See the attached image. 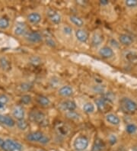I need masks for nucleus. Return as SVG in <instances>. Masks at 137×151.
Here are the masks:
<instances>
[{
	"label": "nucleus",
	"instance_id": "obj_31",
	"mask_svg": "<svg viewBox=\"0 0 137 151\" xmlns=\"http://www.w3.org/2000/svg\"><path fill=\"white\" fill-rule=\"evenodd\" d=\"M16 125L18 129L21 131H25L28 127V123L24 119L19 120V121H17Z\"/></svg>",
	"mask_w": 137,
	"mask_h": 151
},
{
	"label": "nucleus",
	"instance_id": "obj_38",
	"mask_svg": "<svg viewBox=\"0 0 137 151\" xmlns=\"http://www.w3.org/2000/svg\"><path fill=\"white\" fill-rule=\"evenodd\" d=\"M21 87H22L23 90H29L30 88H32V86L30 84H28V83H24V84H22V86Z\"/></svg>",
	"mask_w": 137,
	"mask_h": 151
},
{
	"label": "nucleus",
	"instance_id": "obj_10",
	"mask_svg": "<svg viewBox=\"0 0 137 151\" xmlns=\"http://www.w3.org/2000/svg\"><path fill=\"white\" fill-rule=\"evenodd\" d=\"M119 43L123 46L130 47L134 43V38L128 34H121L119 36Z\"/></svg>",
	"mask_w": 137,
	"mask_h": 151
},
{
	"label": "nucleus",
	"instance_id": "obj_32",
	"mask_svg": "<svg viewBox=\"0 0 137 151\" xmlns=\"http://www.w3.org/2000/svg\"><path fill=\"white\" fill-rule=\"evenodd\" d=\"M126 131L130 134H134L137 132V126L133 123L128 124L126 127Z\"/></svg>",
	"mask_w": 137,
	"mask_h": 151
},
{
	"label": "nucleus",
	"instance_id": "obj_14",
	"mask_svg": "<svg viewBox=\"0 0 137 151\" xmlns=\"http://www.w3.org/2000/svg\"><path fill=\"white\" fill-rule=\"evenodd\" d=\"M0 124L9 127H13L16 124V122L11 117L0 114Z\"/></svg>",
	"mask_w": 137,
	"mask_h": 151
},
{
	"label": "nucleus",
	"instance_id": "obj_29",
	"mask_svg": "<svg viewBox=\"0 0 137 151\" xmlns=\"http://www.w3.org/2000/svg\"><path fill=\"white\" fill-rule=\"evenodd\" d=\"M9 101V99L7 96H6V95H1L0 96V111L3 110L6 107Z\"/></svg>",
	"mask_w": 137,
	"mask_h": 151
},
{
	"label": "nucleus",
	"instance_id": "obj_11",
	"mask_svg": "<svg viewBox=\"0 0 137 151\" xmlns=\"http://www.w3.org/2000/svg\"><path fill=\"white\" fill-rule=\"evenodd\" d=\"M75 37L79 42L83 43V44H85V43L88 42V39H89V35L85 30L82 29V28H79L77 29L75 32Z\"/></svg>",
	"mask_w": 137,
	"mask_h": 151
},
{
	"label": "nucleus",
	"instance_id": "obj_21",
	"mask_svg": "<svg viewBox=\"0 0 137 151\" xmlns=\"http://www.w3.org/2000/svg\"><path fill=\"white\" fill-rule=\"evenodd\" d=\"M70 21L73 24L78 28H82L84 25V21L82 20V18L76 15H72L70 16Z\"/></svg>",
	"mask_w": 137,
	"mask_h": 151
},
{
	"label": "nucleus",
	"instance_id": "obj_16",
	"mask_svg": "<svg viewBox=\"0 0 137 151\" xmlns=\"http://www.w3.org/2000/svg\"><path fill=\"white\" fill-rule=\"evenodd\" d=\"M73 88L70 86H63L60 87L58 90V94L64 98L70 97L73 95Z\"/></svg>",
	"mask_w": 137,
	"mask_h": 151
},
{
	"label": "nucleus",
	"instance_id": "obj_27",
	"mask_svg": "<svg viewBox=\"0 0 137 151\" xmlns=\"http://www.w3.org/2000/svg\"><path fill=\"white\" fill-rule=\"evenodd\" d=\"M0 66L4 70H9L11 69V64L10 62L6 57H1L0 58Z\"/></svg>",
	"mask_w": 137,
	"mask_h": 151
},
{
	"label": "nucleus",
	"instance_id": "obj_39",
	"mask_svg": "<svg viewBox=\"0 0 137 151\" xmlns=\"http://www.w3.org/2000/svg\"><path fill=\"white\" fill-rule=\"evenodd\" d=\"M110 144H116V142H117V137H116L114 135H111V136L110 137Z\"/></svg>",
	"mask_w": 137,
	"mask_h": 151
},
{
	"label": "nucleus",
	"instance_id": "obj_6",
	"mask_svg": "<svg viewBox=\"0 0 137 151\" xmlns=\"http://www.w3.org/2000/svg\"><path fill=\"white\" fill-rule=\"evenodd\" d=\"M76 103L73 100L71 99H66L62 101L61 103L59 105V108L62 111H75L76 109Z\"/></svg>",
	"mask_w": 137,
	"mask_h": 151
},
{
	"label": "nucleus",
	"instance_id": "obj_36",
	"mask_svg": "<svg viewBox=\"0 0 137 151\" xmlns=\"http://www.w3.org/2000/svg\"><path fill=\"white\" fill-rule=\"evenodd\" d=\"M104 89H105L104 86L101 85H96L93 86V91L97 93H103L104 92Z\"/></svg>",
	"mask_w": 137,
	"mask_h": 151
},
{
	"label": "nucleus",
	"instance_id": "obj_2",
	"mask_svg": "<svg viewBox=\"0 0 137 151\" xmlns=\"http://www.w3.org/2000/svg\"><path fill=\"white\" fill-rule=\"evenodd\" d=\"M29 118L31 122L41 127H46L48 125L49 121L45 114L40 111H32L29 114Z\"/></svg>",
	"mask_w": 137,
	"mask_h": 151
},
{
	"label": "nucleus",
	"instance_id": "obj_24",
	"mask_svg": "<svg viewBox=\"0 0 137 151\" xmlns=\"http://www.w3.org/2000/svg\"><path fill=\"white\" fill-rule=\"evenodd\" d=\"M37 101L40 105L43 107H47L50 105V100L48 97L45 96H39L37 98Z\"/></svg>",
	"mask_w": 137,
	"mask_h": 151
},
{
	"label": "nucleus",
	"instance_id": "obj_1",
	"mask_svg": "<svg viewBox=\"0 0 137 151\" xmlns=\"http://www.w3.org/2000/svg\"><path fill=\"white\" fill-rule=\"evenodd\" d=\"M120 106L124 112L128 113V114H133L137 111L136 101L130 98L126 97V96L121 99Z\"/></svg>",
	"mask_w": 137,
	"mask_h": 151
},
{
	"label": "nucleus",
	"instance_id": "obj_5",
	"mask_svg": "<svg viewBox=\"0 0 137 151\" xmlns=\"http://www.w3.org/2000/svg\"><path fill=\"white\" fill-rule=\"evenodd\" d=\"M89 144V140L88 137L85 136H79L77 137L73 143V147L76 151H84L87 149Z\"/></svg>",
	"mask_w": 137,
	"mask_h": 151
},
{
	"label": "nucleus",
	"instance_id": "obj_15",
	"mask_svg": "<svg viewBox=\"0 0 137 151\" xmlns=\"http://www.w3.org/2000/svg\"><path fill=\"white\" fill-rule=\"evenodd\" d=\"M12 115L18 121H19V120H23L24 118V115H25L24 109L21 105H16L12 109Z\"/></svg>",
	"mask_w": 137,
	"mask_h": 151
},
{
	"label": "nucleus",
	"instance_id": "obj_37",
	"mask_svg": "<svg viewBox=\"0 0 137 151\" xmlns=\"http://www.w3.org/2000/svg\"><path fill=\"white\" fill-rule=\"evenodd\" d=\"M62 32H63V33L65 34V35H70L72 33V28L69 25H65L63 28H62Z\"/></svg>",
	"mask_w": 137,
	"mask_h": 151
},
{
	"label": "nucleus",
	"instance_id": "obj_33",
	"mask_svg": "<svg viewBox=\"0 0 137 151\" xmlns=\"http://www.w3.org/2000/svg\"><path fill=\"white\" fill-rule=\"evenodd\" d=\"M103 99L108 101L109 103L112 104L113 102V101L115 100V96L113 94V92H108L105 94H104V96H102Z\"/></svg>",
	"mask_w": 137,
	"mask_h": 151
},
{
	"label": "nucleus",
	"instance_id": "obj_22",
	"mask_svg": "<svg viewBox=\"0 0 137 151\" xmlns=\"http://www.w3.org/2000/svg\"><path fill=\"white\" fill-rule=\"evenodd\" d=\"M56 130H57V133L59 134H60L61 136H66L68 134V133L70 131V128L67 125L64 124H59L56 127Z\"/></svg>",
	"mask_w": 137,
	"mask_h": 151
},
{
	"label": "nucleus",
	"instance_id": "obj_41",
	"mask_svg": "<svg viewBox=\"0 0 137 151\" xmlns=\"http://www.w3.org/2000/svg\"><path fill=\"white\" fill-rule=\"evenodd\" d=\"M4 140H3V139L1 138V137H0V148H1V147H2V144H3Z\"/></svg>",
	"mask_w": 137,
	"mask_h": 151
},
{
	"label": "nucleus",
	"instance_id": "obj_23",
	"mask_svg": "<svg viewBox=\"0 0 137 151\" xmlns=\"http://www.w3.org/2000/svg\"><path fill=\"white\" fill-rule=\"evenodd\" d=\"M104 147H105V144H104V141L100 139L97 138L94 142L92 151H102Z\"/></svg>",
	"mask_w": 137,
	"mask_h": 151
},
{
	"label": "nucleus",
	"instance_id": "obj_17",
	"mask_svg": "<svg viewBox=\"0 0 137 151\" xmlns=\"http://www.w3.org/2000/svg\"><path fill=\"white\" fill-rule=\"evenodd\" d=\"M14 32H15V35H18V36H22V35L25 36L26 34L27 33V26L23 22H18L15 26Z\"/></svg>",
	"mask_w": 137,
	"mask_h": 151
},
{
	"label": "nucleus",
	"instance_id": "obj_30",
	"mask_svg": "<svg viewBox=\"0 0 137 151\" xmlns=\"http://www.w3.org/2000/svg\"><path fill=\"white\" fill-rule=\"evenodd\" d=\"M66 118L71 120H75L77 121L80 118V114L78 112H76L75 111H68L66 112Z\"/></svg>",
	"mask_w": 137,
	"mask_h": 151
},
{
	"label": "nucleus",
	"instance_id": "obj_34",
	"mask_svg": "<svg viewBox=\"0 0 137 151\" xmlns=\"http://www.w3.org/2000/svg\"><path fill=\"white\" fill-rule=\"evenodd\" d=\"M32 101V98L30 95H24L21 97V102H22L23 105H29L30 103Z\"/></svg>",
	"mask_w": 137,
	"mask_h": 151
},
{
	"label": "nucleus",
	"instance_id": "obj_3",
	"mask_svg": "<svg viewBox=\"0 0 137 151\" xmlns=\"http://www.w3.org/2000/svg\"><path fill=\"white\" fill-rule=\"evenodd\" d=\"M26 139L30 142L47 144L49 142V138L41 131H33L26 135Z\"/></svg>",
	"mask_w": 137,
	"mask_h": 151
},
{
	"label": "nucleus",
	"instance_id": "obj_19",
	"mask_svg": "<svg viewBox=\"0 0 137 151\" xmlns=\"http://www.w3.org/2000/svg\"><path fill=\"white\" fill-rule=\"evenodd\" d=\"M107 122L109 123L110 124L113 126H118L121 124V119L117 116V114H113V113H108L105 116Z\"/></svg>",
	"mask_w": 137,
	"mask_h": 151
},
{
	"label": "nucleus",
	"instance_id": "obj_35",
	"mask_svg": "<svg viewBox=\"0 0 137 151\" xmlns=\"http://www.w3.org/2000/svg\"><path fill=\"white\" fill-rule=\"evenodd\" d=\"M124 4L129 9H134L137 7V0H126Z\"/></svg>",
	"mask_w": 137,
	"mask_h": 151
},
{
	"label": "nucleus",
	"instance_id": "obj_26",
	"mask_svg": "<svg viewBox=\"0 0 137 151\" xmlns=\"http://www.w3.org/2000/svg\"><path fill=\"white\" fill-rule=\"evenodd\" d=\"M82 109L84 111V112L86 113V114H92V113L95 112V106L93 103L91 102H86L83 107H82Z\"/></svg>",
	"mask_w": 137,
	"mask_h": 151
},
{
	"label": "nucleus",
	"instance_id": "obj_13",
	"mask_svg": "<svg viewBox=\"0 0 137 151\" xmlns=\"http://www.w3.org/2000/svg\"><path fill=\"white\" fill-rule=\"evenodd\" d=\"M95 104H96V106H97L98 109L100 111H101V112L107 111L109 109L110 106L111 105V104L109 103L108 101H106L102 97L98 98V99L95 100Z\"/></svg>",
	"mask_w": 137,
	"mask_h": 151
},
{
	"label": "nucleus",
	"instance_id": "obj_42",
	"mask_svg": "<svg viewBox=\"0 0 137 151\" xmlns=\"http://www.w3.org/2000/svg\"><path fill=\"white\" fill-rule=\"evenodd\" d=\"M132 151H137V145L133 146L132 148Z\"/></svg>",
	"mask_w": 137,
	"mask_h": 151
},
{
	"label": "nucleus",
	"instance_id": "obj_8",
	"mask_svg": "<svg viewBox=\"0 0 137 151\" xmlns=\"http://www.w3.org/2000/svg\"><path fill=\"white\" fill-rule=\"evenodd\" d=\"M47 15L49 20L54 24H60L62 22L61 15L57 11L52 9H49L47 12Z\"/></svg>",
	"mask_w": 137,
	"mask_h": 151
},
{
	"label": "nucleus",
	"instance_id": "obj_12",
	"mask_svg": "<svg viewBox=\"0 0 137 151\" xmlns=\"http://www.w3.org/2000/svg\"><path fill=\"white\" fill-rule=\"evenodd\" d=\"M104 37L102 34H100V32H95L91 36V44L95 47H98L104 43Z\"/></svg>",
	"mask_w": 137,
	"mask_h": 151
},
{
	"label": "nucleus",
	"instance_id": "obj_20",
	"mask_svg": "<svg viewBox=\"0 0 137 151\" xmlns=\"http://www.w3.org/2000/svg\"><path fill=\"white\" fill-rule=\"evenodd\" d=\"M27 20L32 24H37L41 22L42 17L38 12H31L27 15Z\"/></svg>",
	"mask_w": 137,
	"mask_h": 151
},
{
	"label": "nucleus",
	"instance_id": "obj_25",
	"mask_svg": "<svg viewBox=\"0 0 137 151\" xmlns=\"http://www.w3.org/2000/svg\"><path fill=\"white\" fill-rule=\"evenodd\" d=\"M43 37H44L46 44H47L48 46H49L50 47H56V46H57L56 41H54V39L53 38V37L49 32H47V34L46 33L44 36H43Z\"/></svg>",
	"mask_w": 137,
	"mask_h": 151
},
{
	"label": "nucleus",
	"instance_id": "obj_7",
	"mask_svg": "<svg viewBox=\"0 0 137 151\" xmlns=\"http://www.w3.org/2000/svg\"><path fill=\"white\" fill-rule=\"evenodd\" d=\"M24 38L27 41L32 44H37L42 41L43 35L38 32H27L24 36Z\"/></svg>",
	"mask_w": 137,
	"mask_h": 151
},
{
	"label": "nucleus",
	"instance_id": "obj_18",
	"mask_svg": "<svg viewBox=\"0 0 137 151\" xmlns=\"http://www.w3.org/2000/svg\"><path fill=\"white\" fill-rule=\"evenodd\" d=\"M124 59L126 62L131 63H137V52L135 50H127L123 54Z\"/></svg>",
	"mask_w": 137,
	"mask_h": 151
},
{
	"label": "nucleus",
	"instance_id": "obj_40",
	"mask_svg": "<svg viewBox=\"0 0 137 151\" xmlns=\"http://www.w3.org/2000/svg\"><path fill=\"white\" fill-rule=\"evenodd\" d=\"M100 3L102 6H106V5L109 4V2H108V0H101V1H100Z\"/></svg>",
	"mask_w": 137,
	"mask_h": 151
},
{
	"label": "nucleus",
	"instance_id": "obj_4",
	"mask_svg": "<svg viewBox=\"0 0 137 151\" xmlns=\"http://www.w3.org/2000/svg\"><path fill=\"white\" fill-rule=\"evenodd\" d=\"M1 149L4 151H24V147L16 140L6 139L4 140Z\"/></svg>",
	"mask_w": 137,
	"mask_h": 151
},
{
	"label": "nucleus",
	"instance_id": "obj_28",
	"mask_svg": "<svg viewBox=\"0 0 137 151\" xmlns=\"http://www.w3.org/2000/svg\"><path fill=\"white\" fill-rule=\"evenodd\" d=\"M10 25V22L8 18L5 16L0 17V29H7Z\"/></svg>",
	"mask_w": 137,
	"mask_h": 151
},
{
	"label": "nucleus",
	"instance_id": "obj_9",
	"mask_svg": "<svg viewBox=\"0 0 137 151\" xmlns=\"http://www.w3.org/2000/svg\"><path fill=\"white\" fill-rule=\"evenodd\" d=\"M98 54L104 59H110L114 56V51L113 48L108 46H104L98 50Z\"/></svg>",
	"mask_w": 137,
	"mask_h": 151
}]
</instances>
